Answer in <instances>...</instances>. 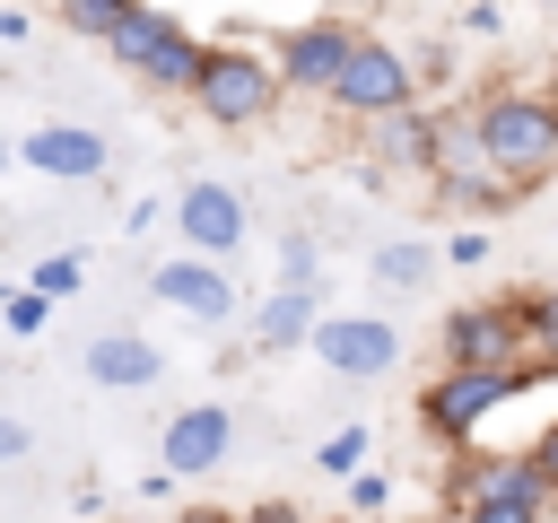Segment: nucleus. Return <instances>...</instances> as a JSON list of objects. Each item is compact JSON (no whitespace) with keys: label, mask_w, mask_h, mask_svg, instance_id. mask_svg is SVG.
I'll list each match as a JSON object with an SVG mask.
<instances>
[{"label":"nucleus","mask_w":558,"mask_h":523,"mask_svg":"<svg viewBox=\"0 0 558 523\" xmlns=\"http://www.w3.org/2000/svg\"><path fill=\"white\" fill-rule=\"evenodd\" d=\"M471 105H480V139H488V157H497L506 183L532 192V183L558 174V96L549 87H488Z\"/></svg>","instance_id":"1"},{"label":"nucleus","mask_w":558,"mask_h":523,"mask_svg":"<svg viewBox=\"0 0 558 523\" xmlns=\"http://www.w3.org/2000/svg\"><path fill=\"white\" fill-rule=\"evenodd\" d=\"M192 105L209 113V131H262V122H270V113L288 105L279 52H262V44H244V35L209 44V61H201V87H192Z\"/></svg>","instance_id":"2"},{"label":"nucleus","mask_w":558,"mask_h":523,"mask_svg":"<svg viewBox=\"0 0 558 523\" xmlns=\"http://www.w3.org/2000/svg\"><path fill=\"white\" fill-rule=\"evenodd\" d=\"M105 61H113V70H131L148 96H192V87H201L209 44H201L174 9H148V0H140V9L105 35Z\"/></svg>","instance_id":"3"},{"label":"nucleus","mask_w":558,"mask_h":523,"mask_svg":"<svg viewBox=\"0 0 558 523\" xmlns=\"http://www.w3.org/2000/svg\"><path fill=\"white\" fill-rule=\"evenodd\" d=\"M541 366H436L427 384H418V427L436 436V445H480V427L532 384Z\"/></svg>","instance_id":"4"},{"label":"nucleus","mask_w":558,"mask_h":523,"mask_svg":"<svg viewBox=\"0 0 558 523\" xmlns=\"http://www.w3.org/2000/svg\"><path fill=\"white\" fill-rule=\"evenodd\" d=\"M427 192H436L445 209H471V218H497V209H514V200H523V183H506V174H497V157H488V139H480V105H471V96H462V105H445V157H436Z\"/></svg>","instance_id":"5"},{"label":"nucleus","mask_w":558,"mask_h":523,"mask_svg":"<svg viewBox=\"0 0 558 523\" xmlns=\"http://www.w3.org/2000/svg\"><path fill=\"white\" fill-rule=\"evenodd\" d=\"M323 105H331L340 122H366V131H375V122H392V113L418 105V61H410L392 35H357V44H349V70H340V87H331Z\"/></svg>","instance_id":"6"},{"label":"nucleus","mask_w":558,"mask_h":523,"mask_svg":"<svg viewBox=\"0 0 558 523\" xmlns=\"http://www.w3.org/2000/svg\"><path fill=\"white\" fill-rule=\"evenodd\" d=\"M462 523H549V471L532 462V453H488V462H471L462 471Z\"/></svg>","instance_id":"7"},{"label":"nucleus","mask_w":558,"mask_h":523,"mask_svg":"<svg viewBox=\"0 0 558 523\" xmlns=\"http://www.w3.org/2000/svg\"><path fill=\"white\" fill-rule=\"evenodd\" d=\"M445 366H532V331H523V305L514 296H471L445 314L436 331Z\"/></svg>","instance_id":"8"},{"label":"nucleus","mask_w":558,"mask_h":523,"mask_svg":"<svg viewBox=\"0 0 558 523\" xmlns=\"http://www.w3.org/2000/svg\"><path fill=\"white\" fill-rule=\"evenodd\" d=\"M148 296L157 305H174L183 323H201V331H227L235 314H244V288L227 279V262L218 253H166L157 270H148Z\"/></svg>","instance_id":"9"},{"label":"nucleus","mask_w":558,"mask_h":523,"mask_svg":"<svg viewBox=\"0 0 558 523\" xmlns=\"http://www.w3.org/2000/svg\"><path fill=\"white\" fill-rule=\"evenodd\" d=\"M305 349H314L331 375L375 384V375H392V366H401V323H392V314H323Z\"/></svg>","instance_id":"10"},{"label":"nucleus","mask_w":558,"mask_h":523,"mask_svg":"<svg viewBox=\"0 0 558 523\" xmlns=\"http://www.w3.org/2000/svg\"><path fill=\"white\" fill-rule=\"evenodd\" d=\"M349 44H357V26L349 17H296V26H279V78H288V96H331L340 87V70H349Z\"/></svg>","instance_id":"11"},{"label":"nucleus","mask_w":558,"mask_h":523,"mask_svg":"<svg viewBox=\"0 0 558 523\" xmlns=\"http://www.w3.org/2000/svg\"><path fill=\"white\" fill-rule=\"evenodd\" d=\"M17 166L52 174V183H105V166H113V139H105L96 122H35V131L17 139Z\"/></svg>","instance_id":"12"},{"label":"nucleus","mask_w":558,"mask_h":523,"mask_svg":"<svg viewBox=\"0 0 558 523\" xmlns=\"http://www.w3.org/2000/svg\"><path fill=\"white\" fill-rule=\"evenodd\" d=\"M174 235H183V253H235L244 244V192L235 183H218V174H201V183H183L174 192Z\"/></svg>","instance_id":"13"},{"label":"nucleus","mask_w":558,"mask_h":523,"mask_svg":"<svg viewBox=\"0 0 558 523\" xmlns=\"http://www.w3.org/2000/svg\"><path fill=\"white\" fill-rule=\"evenodd\" d=\"M227 445H235V418H227L218 401H192V410H174V418H166L157 462H166L174 479H209V471L227 462Z\"/></svg>","instance_id":"14"},{"label":"nucleus","mask_w":558,"mask_h":523,"mask_svg":"<svg viewBox=\"0 0 558 523\" xmlns=\"http://www.w3.org/2000/svg\"><path fill=\"white\" fill-rule=\"evenodd\" d=\"M78 366H87V384H105V392H148V384L166 375V349H157L148 331H96V340L78 349Z\"/></svg>","instance_id":"15"},{"label":"nucleus","mask_w":558,"mask_h":523,"mask_svg":"<svg viewBox=\"0 0 558 523\" xmlns=\"http://www.w3.org/2000/svg\"><path fill=\"white\" fill-rule=\"evenodd\" d=\"M314 323H323V288H305V279H279L262 305H253V349H296V340H314Z\"/></svg>","instance_id":"16"},{"label":"nucleus","mask_w":558,"mask_h":523,"mask_svg":"<svg viewBox=\"0 0 558 523\" xmlns=\"http://www.w3.org/2000/svg\"><path fill=\"white\" fill-rule=\"evenodd\" d=\"M375 157L427 183V174H436V157H445V113H427V105H410V113H392V122H375Z\"/></svg>","instance_id":"17"},{"label":"nucleus","mask_w":558,"mask_h":523,"mask_svg":"<svg viewBox=\"0 0 558 523\" xmlns=\"http://www.w3.org/2000/svg\"><path fill=\"white\" fill-rule=\"evenodd\" d=\"M366 270H375V288H384V296H410V288H427V279H436V244H427V235H392V244H375V262H366Z\"/></svg>","instance_id":"18"},{"label":"nucleus","mask_w":558,"mask_h":523,"mask_svg":"<svg viewBox=\"0 0 558 523\" xmlns=\"http://www.w3.org/2000/svg\"><path fill=\"white\" fill-rule=\"evenodd\" d=\"M523 331H532V366H558V288H523Z\"/></svg>","instance_id":"19"},{"label":"nucleus","mask_w":558,"mask_h":523,"mask_svg":"<svg viewBox=\"0 0 558 523\" xmlns=\"http://www.w3.org/2000/svg\"><path fill=\"white\" fill-rule=\"evenodd\" d=\"M52 9H61V26H70V35L105 44V35H113V26H122V17L140 9V0H52Z\"/></svg>","instance_id":"20"},{"label":"nucleus","mask_w":558,"mask_h":523,"mask_svg":"<svg viewBox=\"0 0 558 523\" xmlns=\"http://www.w3.org/2000/svg\"><path fill=\"white\" fill-rule=\"evenodd\" d=\"M366 445H375V427H357V418H349V427H331V436L314 445V462H323L331 479H349V471H366Z\"/></svg>","instance_id":"21"},{"label":"nucleus","mask_w":558,"mask_h":523,"mask_svg":"<svg viewBox=\"0 0 558 523\" xmlns=\"http://www.w3.org/2000/svg\"><path fill=\"white\" fill-rule=\"evenodd\" d=\"M0 323H9V331H17V340H35V331H44V323H52V296H44V288H35V279H26V288H9V296H0Z\"/></svg>","instance_id":"22"},{"label":"nucleus","mask_w":558,"mask_h":523,"mask_svg":"<svg viewBox=\"0 0 558 523\" xmlns=\"http://www.w3.org/2000/svg\"><path fill=\"white\" fill-rule=\"evenodd\" d=\"M35 288H44V296H78V288H87V253H44V262H35Z\"/></svg>","instance_id":"23"},{"label":"nucleus","mask_w":558,"mask_h":523,"mask_svg":"<svg viewBox=\"0 0 558 523\" xmlns=\"http://www.w3.org/2000/svg\"><path fill=\"white\" fill-rule=\"evenodd\" d=\"M279 279L323 288V244H314V235H279Z\"/></svg>","instance_id":"24"},{"label":"nucleus","mask_w":558,"mask_h":523,"mask_svg":"<svg viewBox=\"0 0 558 523\" xmlns=\"http://www.w3.org/2000/svg\"><path fill=\"white\" fill-rule=\"evenodd\" d=\"M392 506V479L384 471H349V514H384Z\"/></svg>","instance_id":"25"},{"label":"nucleus","mask_w":558,"mask_h":523,"mask_svg":"<svg viewBox=\"0 0 558 523\" xmlns=\"http://www.w3.org/2000/svg\"><path fill=\"white\" fill-rule=\"evenodd\" d=\"M462 35H471V44H497V35H506V0H471V9H462Z\"/></svg>","instance_id":"26"},{"label":"nucleus","mask_w":558,"mask_h":523,"mask_svg":"<svg viewBox=\"0 0 558 523\" xmlns=\"http://www.w3.org/2000/svg\"><path fill=\"white\" fill-rule=\"evenodd\" d=\"M445 262H453V270H480V262H488V227H453Z\"/></svg>","instance_id":"27"},{"label":"nucleus","mask_w":558,"mask_h":523,"mask_svg":"<svg viewBox=\"0 0 558 523\" xmlns=\"http://www.w3.org/2000/svg\"><path fill=\"white\" fill-rule=\"evenodd\" d=\"M26 453H35V427H26V418H9V410H0V462H26Z\"/></svg>","instance_id":"28"},{"label":"nucleus","mask_w":558,"mask_h":523,"mask_svg":"<svg viewBox=\"0 0 558 523\" xmlns=\"http://www.w3.org/2000/svg\"><path fill=\"white\" fill-rule=\"evenodd\" d=\"M532 462H541V471H549V488H558V418L532 436Z\"/></svg>","instance_id":"29"},{"label":"nucleus","mask_w":558,"mask_h":523,"mask_svg":"<svg viewBox=\"0 0 558 523\" xmlns=\"http://www.w3.org/2000/svg\"><path fill=\"white\" fill-rule=\"evenodd\" d=\"M157 218H174V209H157V200H131V218H122V235H148Z\"/></svg>","instance_id":"30"},{"label":"nucleus","mask_w":558,"mask_h":523,"mask_svg":"<svg viewBox=\"0 0 558 523\" xmlns=\"http://www.w3.org/2000/svg\"><path fill=\"white\" fill-rule=\"evenodd\" d=\"M244 523H305V514H296L288 497H270V506H244Z\"/></svg>","instance_id":"31"},{"label":"nucleus","mask_w":558,"mask_h":523,"mask_svg":"<svg viewBox=\"0 0 558 523\" xmlns=\"http://www.w3.org/2000/svg\"><path fill=\"white\" fill-rule=\"evenodd\" d=\"M26 26H35L26 9H0V44H26Z\"/></svg>","instance_id":"32"},{"label":"nucleus","mask_w":558,"mask_h":523,"mask_svg":"<svg viewBox=\"0 0 558 523\" xmlns=\"http://www.w3.org/2000/svg\"><path fill=\"white\" fill-rule=\"evenodd\" d=\"M174 523H235V514H227V506H183Z\"/></svg>","instance_id":"33"},{"label":"nucleus","mask_w":558,"mask_h":523,"mask_svg":"<svg viewBox=\"0 0 558 523\" xmlns=\"http://www.w3.org/2000/svg\"><path fill=\"white\" fill-rule=\"evenodd\" d=\"M9 166H17V139H9V131H0V174H9Z\"/></svg>","instance_id":"34"},{"label":"nucleus","mask_w":558,"mask_h":523,"mask_svg":"<svg viewBox=\"0 0 558 523\" xmlns=\"http://www.w3.org/2000/svg\"><path fill=\"white\" fill-rule=\"evenodd\" d=\"M131 523H166V514H148V506H140V514H131Z\"/></svg>","instance_id":"35"},{"label":"nucleus","mask_w":558,"mask_h":523,"mask_svg":"<svg viewBox=\"0 0 558 523\" xmlns=\"http://www.w3.org/2000/svg\"><path fill=\"white\" fill-rule=\"evenodd\" d=\"M331 523H375V514H331Z\"/></svg>","instance_id":"36"},{"label":"nucleus","mask_w":558,"mask_h":523,"mask_svg":"<svg viewBox=\"0 0 558 523\" xmlns=\"http://www.w3.org/2000/svg\"><path fill=\"white\" fill-rule=\"evenodd\" d=\"M427 523H462V514H427Z\"/></svg>","instance_id":"37"}]
</instances>
